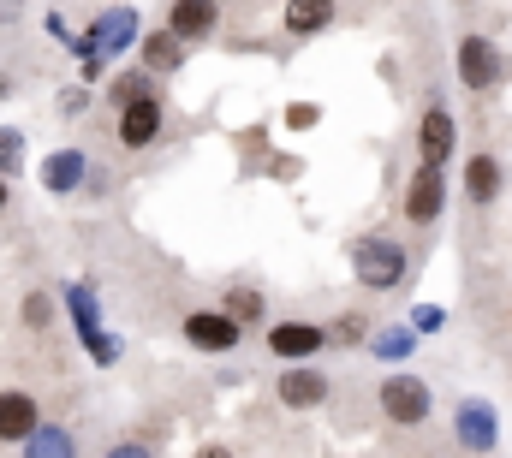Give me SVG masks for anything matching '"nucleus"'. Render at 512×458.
I'll list each match as a JSON object with an SVG mask.
<instances>
[{
  "label": "nucleus",
  "mask_w": 512,
  "mask_h": 458,
  "mask_svg": "<svg viewBox=\"0 0 512 458\" xmlns=\"http://www.w3.org/2000/svg\"><path fill=\"white\" fill-rule=\"evenodd\" d=\"M405 244H393V238H358L352 244V274L370 286V292H387V286H399L405 280Z\"/></svg>",
  "instance_id": "1"
},
{
  "label": "nucleus",
  "mask_w": 512,
  "mask_h": 458,
  "mask_svg": "<svg viewBox=\"0 0 512 458\" xmlns=\"http://www.w3.org/2000/svg\"><path fill=\"white\" fill-rule=\"evenodd\" d=\"M66 316H72L78 340L90 345L96 363H120V340L102 328V316H96V292H90V286H66Z\"/></svg>",
  "instance_id": "2"
},
{
  "label": "nucleus",
  "mask_w": 512,
  "mask_h": 458,
  "mask_svg": "<svg viewBox=\"0 0 512 458\" xmlns=\"http://www.w3.org/2000/svg\"><path fill=\"white\" fill-rule=\"evenodd\" d=\"M453 435H459L465 453H495V441H501V417H495V405H483V399H459V411H453Z\"/></svg>",
  "instance_id": "3"
},
{
  "label": "nucleus",
  "mask_w": 512,
  "mask_h": 458,
  "mask_svg": "<svg viewBox=\"0 0 512 458\" xmlns=\"http://www.w3.org/2000/svg\"><path fill=\"white\" fill-rule=\"evenodd\" d=\"M429 405H435V399H429V381H417V375H387L382 381V411L393 423L411 429V423L429 417Z\"/></svg>",
  "instance_id": "4"
},
{
  "label": "nucleus",
  "mask_w": 512,
  "mask_h": 458,
  "mask_svg": "<svg viewBox=\"0 0 512 458\" xmlns=\"http://www.w3.org/2000/svg\"><path fill=\"white\" fill-rule=\"evenodd\" d=\"M179 334H185V345H197V351H209V357H227V351L239 345V322L221 316V310H191Z\"/></svg>",
  "instance_id": "5"
},
{
  "label": "nucleus",
  "mask_w": 512,
  "mask_h": 458,
  "mask_svg": "<svg viewBox=\"0 0 512 458\" xmlns=\"http://www.w3.org/2000/svg\"><path fill=\"white\" fill-rule=\"evenodd\" d=\"M441 203H447V179H441V167H417L411 173V185H405V221L411 227H429L435 215H441Z\"/></svg>",
  "instance_id": "6"
},
{
  "label": "nucleus",
  "mask_w": 512,
  "mask_h": 458,
  "mask_svg": "<svg viewBox=\"0 0 512 458\" xmlns=\"http://www.w3.org/2000/svg\"><path fill=\"white\" fill-rule=\"evenodd\" d=\"M322 345H328V328H316V322H274V328H268V351L286 357V363H304V357H316Z\"/></svg>",
  "instance_id": "7"
},
{
  "label": "nucleus",
  "mask_w": 512,
  "mask_h": 458,
  "mask_svg": "<svg viewBox=\"0 0 512 458\" xmlns=\"http://www.w3.org/2000/svg\"><path fill=\"white\" fill-rule=\"evenodd\" d=\"M453 143H459V125H453V114H447V102H429V108H423V125H417V149H423V161L441 167V161L453 155Z\"/></svg>",
  "instance_id": "8"
},
{
  "label": "nucleus",
  "mask_w": 512,
  "mask_h": 458,
  "mask_svg": "<svg viewBox=\"0 0 512 458\" xmlns=\"http://www.w3.org/2000/svg\"><path fill=\"white\" fill-rule=\"evenodd\" d=\"M495 78H501L495 42H489V36H465V42H459V84H465V90H489Z\"/></svg>",
  "instance_id": "9"
},
{
  "label": "nucleus",
  "mask_w": 512,
  "mask_h": 458,
  "mask_svg": "<svg viewBox=\"0 0 512 458\" xmlns=\"http://www.w3.org/2000/svg\"><path fill=\"white\" fill-rule=\"evenodd\" d=\"M215 24H221V0H173V12H167V30L179 42H209Z\"/></svg>",
  "instance_id": "10"
},
{
  "label": "nucleus",
  "mask_w": 512,
  "mask_h": 458,
  "mask_svg": "<svg viewBox=\"0 0 512 458\" xmlns=\"http://www.w3.org/2000/svg\"><path fill=\"white\" fill-rule=\"evenodd\" d=\"M42 423V405H36V393H24V387H6L0 393V441L6 447H18L30 429Z\"/></svg>",
  "instance_id": "11"
},
{
  "label": "nucleus",
  "mask_w": 512,
  "mask_h": 458,
  "mask_svg": "<svg viewBox=\"0 0 512 458\" xmlns=\"http://www.w3.org/2000/svg\"><path fill=\"white\" fill-rule=\"evenodd\" d=\"M155 137H161V102L155 96H131L120 108V143L126 149H149Z\"/></svg>",
  "instance_id": "12"
},
{
  "label": "nucleus",
  "mask_w": 512,
  "mask_h": 458,
  "mask_svg": "<svg viewBox=\"0 0 512 458\" xmlns=\"http://www.w3.org/2000/svg\"><path fill=\"white\" fill-rule=\"evenodd\" d=\"M274 393H280V405H286V411H316V405L328 399V381H322L316 369H286Z\"/></svg>",
  "instance_id": "13"
},
{
  "label": "nucleus",
  "mask_w": 512,
  "mask_h": 458,
  "mask_svg": "<svg viewBox=\"0 0 512 458\" xmlns=\"http://www.w3.org/2000/svg\"><path fill=\"white\" fill-rule=\"evenodd\" d=\"M131 36H137V12H131V6H114V12H102V18H96V36H90V48L108 60V54H120V48H126Z\"/></svg>",
  "instance_id": "14"
},
{
  "label": "nucleus",
  "mask_w": 512,
  "mask_h": 458,
  "mask_svg": "<svg viewBox=\"0 0 512 458\" xmlns=\"http://www.w3.org/2000/svg\"><path fill=\"white\" fill-rule=\"evenodd\" d=\"M24 458H78V435L66 423H36L24 435Z\"/></svg>",
  "instance_id": "15"
},
{
  "label": "nucleus",
  "mask_w": 512,
  "mask_h": 458,
  "mask_svg": "<svg viewBox=\"0 0 512 458\" xmlns=\"http://www.w3.org/2000/svg\"><path fill=\"white\" fill-rule=\"evenodd\" d=\"M42 185H48L54 197L78 191V185H84V149H60V155H48V167H42Z\"/></svg>",
  "instance_id": "16"
},
{
  "label": "nucleus",
  "mask_w": 512,
  "mask_h": 458,
  "mask_svg": "<svg viewBox=\"0 0 512 458\" xmlns=\"http://www.w3.org/2000/svg\"><path fill=\"white\" fill-rule=\"evenodd\" d=\"M334 24V0H286V30L292 36H322Z\"/></svg>",
  "instance_id": "17"
},
{
  "label": "nucleus",
  "mask_w": 512,
  "mask_h": 458,
  "mask_svg": "<svg viewBox=\"0 0 512 458\" xmlns=\"http://www.w3.org/2000/svg\"><path fill=\"white\" fill-rule=\"evenodd\" d=\"M465 191H471L477 209H489V203L501 197V167H495V155H471V167H465Z\"/></svg>",
  "instance_id": "18"
},
{
  "label": "nucleus",
  "mask_w": 512,
  "mask_h": 458,
  "mask_svg": "<svg viewBox=\"0 0 512 458\" xmlns=\"http://www.w3.org/2000/svg\"><path fill=\"white\" fill-rule=\"evenodd\" d=\"M143 66H149V72H179V66H185V42H179L173 30L143 36Z\"/></svg>",
  "instance_id": "19"
},
{
  "label": "nucleus",
  "mask_w": 512,
  "mask_h": 458,
  "mask_svg": "<svg viewBox=\"0 0 512 458\" xmlns=\"http://www.w3.org/2000/svg\"><path fill=\"white\" fill-rule=\"evenodd\" d=\"M370 351L387 357V363H399V357L417 351V334H411V328H376V345H370Z\"/></svg>",
  "instance_id": "20"
},
{
  "label": "nucleus",
  "mask_w": 512,
  "mask_h": 458,
  "mask_svg": "<svg viewBox=\"0 0 512 458\" xmlns=\"http://www.w3.org/2000/svg\"><path fill=\"white\" fill-rule=\"evenodd\" d=\"M221 316H233V322L245 328V322H256V316H262V298H256L251 286H233V292H227V310H221Z\"/></svg>",
  "instance_id": "21"
},
{
  "label": "nucleus",
  "mask_w": 512,
  "mask_h": 458,
  "mask_svg": "<svg viewBox=\"0 0 512 458\" xmlns=\"http://www.w3.org/2000/svg\"><path fill=\"white\" fill-rule=\"evenodd\" d=\"M18 167H24V137H18L12 125H0V179L18 173Z\"/></svg>",
  "instance_id": "22"
},
{
  "label": "nucleus",
  "mask_w": 512,
  "mask_h": 458,
  "mask_svg": "<svg viewBox=\"0 0 512 458\" xmlns=\"http://www.w3.org/2000/svg\"><path fill=\"white\" fill-rule=\"evenodd\" d=\"M24 322H30V328H48V322H54V304H48V292H30V298H24Z\"/></svg>",
  "instance_id": "23"
},
{
  "label": "nucleus",
  "mask_w": 512,
  "mask_h": 458,
  "mask_svg": "<svg viewBox=\"0 0 512 458\" xmlns=\"http://www.w3.org/2000/svg\"><path fill=\"white\" fill-rule=\"evenodd\" d=\"M102 458H149V447H137V441H120V447H108Z\"/></svg>",
  "instance_id": "24"
},
{
  "label": "nucleus",
  "mask_w": 512,
  "mask_h": 458,
  "mask_svg": "<svg viewBox=\"0 0 512 458\" xmlns=\"http://www.w3.org/2000/svg\"><path fill=\"white\" fill-rule=\"evenodd\" d=\"M197 458H233V453H227V447H215V441H209V447H197Z\"/></svg>",
  "instance_id": "25"
},
{
  "label": "nucleus",
  "mask_w": 512,
  "mask_h": 458,
  "mask_svg": "<svg viewBox=\"0 0 512 458\" xmlns=\"http://www.w3.org/2000/svg\"><path fill=\"white\" fill-rule=\"evenodd\" d=\"M6 203H12V191H6V179H0V209H6Z\"/></svg>",
  "instance_id": "26"
}]
</instances>
